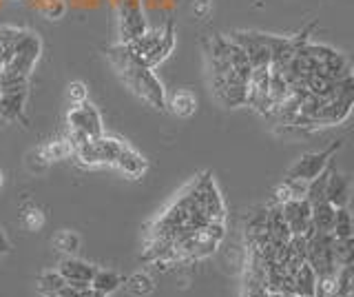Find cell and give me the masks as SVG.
<instances>
[{"label":"cell","instance_id":"cell-1","mask_svg":"<svg viewBox=\"0 0 354 297\" xmlns=\"http://www.w3.org/2000/svg\"><path fill=\"white\" fill-rule=\"evenodd\" d=\"M106 58L111 62V67L118 73V78L127 84V89L138 96L142 102H147L149 107L164 111L166 109V89L162 80L155 75L151 67H147L142 60L133 56V51L124 42L106 49Z\"/></svg>","mask_w":354,"mask_h":297},{"label":"cell","instance_id":"cell-2","mask_svg":"<svg viewBox=\"0 0 354 297\" xmlns=\"http://www.w3.org/2000/svg\"><path fill=\"white\" fill-rule=\"evenodd\" d=\"M129 47L133 51V56L142 60L147 67L155 69L171 56L175 49V23L166 20L162 27L147 29L140 38L129 42Z\"/></svg>","mask_w":354,"mask_h":297},{"label":"cell","instance_id":"cell-3","mask_svg":"<svg viewBox=\"0 0 354 297\" xmlns=\"http://www.w3.org/2000/svg\"><path fill=\"white\" fill-rule=\"evenodd\" d=\"M122 147H124V142H122V140L100 136V138H91L88 142H84L82 147H77L73 151V158L77 162L86 164V167H100V164H115Z\"/></svg>","mask_w":354,"mask_h":297},{"label":"cell","instance_id":"cell-4","mask_svg":"<svg viewBox=\"0 0 354 297\" xmlns=\"http://www.w3.org/2000/svg\"><path fill=\"white\" fill-rule=\"evenodd\" d=\"M115 12H118L120 42H124V45L140 38L149 29L147 16H144L142 9V0H118Z\"/></svg>","mask_w":354,"mask_h":297},{"label":"cell","instance_id":"cell-5","mask_svg":"<svg viewBox=\"0 0 354 297\" xmlns=\"http://www.w3.org/2000/svg\"><path fill=\"white\" fill-rule=\"evenodd\" d=\"M237 45L246 51V56L254 67H270L272 60V47L277 36L270 34H259V31H232L228 34Z\"/></svg>","mask_w":354,"mask_h":297},{"label":"cell","instance_id":"cell-6","mask_svg":"<svg viewBox=\"0 0 354 297\" xmlns=\"http://www.w3.org/2000/svg\"><path fill=\"white\" fill-rule=\"evenodd\" d=\"M341 147V142H332V145L324 151H317V153H306L304 158H299L292 169L288 171L286 178H295V180H315L321 171H326V167L332 162V156H335V151Z\"/></svg>","mask_w":354,"mask_h":297},{"label":"cell","instance_id":"cell-7","mask_svg":"<svg viewBox=\"0 0 354 297\" xmlns=\"http://www.w3.org/2000/svg\"><path fill=\"white\" fill-rule=\"evenodd\" d=\"M66 125H69V131H82L88 138L102 136V120H100L97 109L88 100L73 105L66 111Z\"/></svg>","mask_w":354,"mask_h":297},{"label":"cell","instance_id":"cell-8","mask_svg":"<svg viewBox=\"0 0 354 297\" xmlns=\"http://www.w3.org/2000/svg\"><path fill=\"white\" fill-rule=\"evenodd\" d=\"M279 206L292 235H308L315 231L313 228V204H310L306 197L304 200H290Z\"/></svg>","mask_w":354,"mask_h":297},{"label":"cell","instance_id":"cell-9","mask_svg":"<svg viewBox=\"0 0 354 297\" xmlns=\"http://www.w3.org/2000/svg\"><path fill=\"white\" fill-rule=\"evenodd\" d=\"M27 96H29V84L0 89V116H3L7 123H11V120L27 123V118H25Z\"/></svg>","mask_w":354,"mask_h":297},{"label":"cell","instance_id":"cell-10","mask_svg":"<svg viewBox=\"0 0 354 297\" xmlns=\"http://www.w3.org/2000/svg\"><path fill=\"white\" fill-rule=\"evenodd\" d=\"M95 271L97 269L93 267V264L82 262V260H77V258H64L58 264V273L66 280V284L73 286V289H80V291L91 289Z\"/></svg>","mask_w":354,"mask_h":297},{"label":"cell","instance_id":"cell-11","mask_svg":"<svg viewBox=\"0 0 354 297\" xmlns=\"http://www.w3.org/2000/svg\"><path fill=\"white\" fill-rule=\"evenodd\" d=\"M268 87H270V67H254L248 80L246 105L263 116H268Z\"/></svg>","mask_w":354,"mask_h":297},{"label":"cell","instance_id":"cell-12","mask_svg":"<svg viewBox=\"0 0 354 297\" xmlns=\"http://www.w3.org/2000/svg\"><path fill=\"white\" fill-rule=\"evenodd\" d=\"M113 167L120 169L124 175H131V178H142V175L147 173V169H149V162H147V158L142 156V153H138L136 149H131L129 145H124Z\"/></svg>","mask_w":354,"mask_h":297},{"label":"cell","instance_id":"cell-13","mask_svg":"<svg viewBox=\"0 0 354 297\" xmlns=\"http://www.w3.org/2000/svg\"><path fill=\"white\" fill-rule=\"evenodd\" d=\"M350 200V182L346 175H341L337 169L330 171L328 178V186H326V202H330L332 206H346Z\"/></svg>","mask_w":354,"mask_h":297},{"label":"cell","instance_id":"cell-14","mask_svg":"<svg viewBox=\"0 0 354 297\" xmlns=\"http://www.w3.org/2000/svg\"><path fill=\"white\" fill-rule=\"evenodd\" d=\"M166 107H169L177 118H191L197 111V98L193 91L180 89L171 96V100H166Z\"/></svg>","mask_w":354,"mask_h":297},{"label":"cell","instance_id":"cell-15","mask_svg":"<svg viewBox=\"0 0 354 297\" xmlns=\"http://www.w3.org/2000/svg\"><path fill=\"white\" fill-rule=\"evenodd\" d=\"M335 213H337V206H332L326 200L313 204V228L317 231V233H332Z\"/></svg>","mask_w":354,"mask_h":297},{"label":"cell","instance_id":"cell-16","mask_svg":"<svg viewBox=\"0 0 354 297\" xmlns=\"http://www.w3.org/2000/svg\"><path fill=\"white\" fill-rule=\"evenodd\" d=\"M122 284H124V278H122L120 273L109 271V269H100V271H95V275H93L91 289H93V291H100V293H104V295H109V293L118 291Z\"/></svg>","mask_w":354,"mask_h":297},{"label":"cell","instance_id":"cell-17","mask_svg":"<svg viewBox=\"0 0 354 297\" xmlns=\"http://www.w3.org/2000/svg\"><path fill=\"white\" fill-rule=\"evenodd\" d=\"M335 169L332 164H328L326 171H321L315 180H310L308 182V195H306V200L310 204H317V202H324L326 200V186H328V178H330V171Z\"/></svg>","mask_w":354,"mask_h":297},{"label":"cell","instance_id":"cell-18","mask_svg":"<svg viewBox=\"0 0 354 297\" xmlns=\"http://www.w3.org/2000/svg\"><path fill=\"white\" fill-rule=\"evenodd\" d=\"M332 235H335L337 240H350V237H354V219L348 213L346 206L337 208L335 224H332Z\"/></svg>","mask_w":354,"mask_h":297},{"label":"cell","instance_id":"cell-19","mask_svg":"<svg viewBox=\"0 0 354 297\" xmlns=\"http://www.w3.org/2000/svg\"><path fill=\"white\" fill-rule=\"evenodd\" d=\"M66 286V280L62 278V275L58 271H49V273H44L38 278V293L42 297H53V295H58L62 289Z\"/></svg>","mask_w":354,"mask_h":297},{"label":"cell","instance_id":"cell-20","mask_svg":"<svg viewBox=\"0 0 354 297\" xmlns=\"http://www.w3.org/2000/svg\"><path fill=\"white\" fill-rule=\"evenodd\" d=\"M40 156L47 160V162H58V160H64V158H73V147L69 145V140H55L51 145L38 149Z\"/></svg>","mask_w":354,"mask_h":297},{"label":"cell","instance_id":"cell-21","mask_svg":"<svg viewBox=\"0 0 354 297\" xmlns=\"http://www.w3.org/2000/svg\"><path fill=\"white\" fill-rule=\"evenodd\" d=\"M53 246L62 253H75L80 249V235L73 233V231H60V233L53 237Z\"/></svg>","mask_w":354,"mask_h":297},{"label":"cell","instance_id":"cell-22","mask_svg":"<svg viewBox=\"0 0 354 297\" xmlns=\"http://www.w3.org/2000/svg\"><path fill=\"white\" fill-rule=\"evenodd\" d=\"M127 289L133 293V295H149L153 291V280L149 278L147 273H136L131 275L129 280H124Z\"/></svg>","mask_w":354,"mask_h":297},{"label":"cell","instance_id":"cell-23","mask_svg":"<svg viewBox=\"0 0 354 297\" xmlns=\"http://www.w3.org/2000/svg\"><path fill=\"white\" fill-rule=\"evenodd\" d=\"M20 219H22V224H25L29 231H40L42 224H44V213L40 211L38 206H29V208L22 211Z\"/></svg>","mask_w":354,"mask_h":297},{"label":"cell","instance_id":"cell-24","mask_svg":"<svg viewBox=\"0 0 354 297\" xmlns=\"http://www.w3.org/2000/svg\"><path fill=\"white\" fill-rule=\"evenodd\" d=\"M86 84L84 82H80V80H75V82H71L69 84V89H66V98H69V102L71 105H80V102H84L86 100Z\"/></svg>","mask_w":354,"mask_h":297},{"label":"cell","instance_id":"cell-25","mask_svg":"<svg viewBox=\"0 0 354 297\" xmlns=\"http://www.w3.org/2000/svg\"><path fill=\"white\" fill-rule=\"evenodd\" d=\"M64 0H51V3L44 7V16L51 18V20H58L64 14Z\"/></svg>","mask_w":354,"mask_h":297},{"label":"cell","instance_id":"cell-26","mask_svg":"<svg viewBox=\"0 0 354 297\" xmlns=\"http://www.w3.org/2000/svg\"><path fill=\"white\" fill-rule=\"evenodd\" d=\"M193 14H195L197 18H206V16L210 14V0H195Z\"/></svg>","mask_w":354,"mask_h":297},{"label":"cell","instance_id":"cell-27","mask_svg":"<svg viewBox=\"0 0 354 297\" xmlns=\"http://www.w3.org/2000/svg\"><path fill=\"white\" fill-rule=\"evenodd\" d=\"M80 289H73V286H69V284H66L64 286V289L58 293V295H53V297H80Z\"/></svg>","mask_w":354,"mask_h":297},{"label":"cell","instance_id":"cell-28","mask_svg":"<svg viewBox=\"0 0 354 297\" xmlns=\"http://www.w3.org/2000/svg\"><path fill=\"white\" fill-rule=\"evenodd\" d=\"M9 251H11V244H9L7 235L3 233V228H0V258H3L5 253H9Z\"/></svg>","mask_w":354,"mask_h":297},{"label":"cell","instance_id":"cell-29","mask_svg":"<svg viewBox=\"0 0 354 297\" xmlns=\"http://www.w3.org/2000/svg\"><path fill=\"white\" fill-rule=\"evenodd\" d=\"M80 297H106L104 293H100V291H93V289H86L80 293Z\"/></svg>","mask_w":354,"mask_h":297},{"label":"cell","instance_id":"cell-30","mask_svg":"<svg viewBox=\"0 0 354 297\" xmlns=\"http://www.w3.org/2000/svg\"><path fill=\"white\" fill-rule=\"evenodd\" d=\"M5 125H7V120H5L3 116H0V127H5Z\"/></svg>","mask_w":354,"mask_h":297},{"label":"cell","instance_id":"cell-31","mask_svg":"<svg viewBox=\"0 0 354 297\" xmlns=\"http://www.w3.org/2000/svg\"><path fill=\"white\" fill-rule=\"evenodd\" d=\"M3 182H5V178H3V171H0V189H3Z\"/></svg>","mask_w":354,"mask_h":297},{"label":"cell","instance_id":"cell-32","mask_svg":"<svg viewBox=\"0 0 354 297\" xmlns=\"http://www.w3.org/2000/svg\"><path fill=\"white\" fill-rule=\"evenodd\" d=\"M3 69H5V62H3V60H0V73H3Z\"/></svg>","mask_w":354,"mask_h":297}]
</instances>
